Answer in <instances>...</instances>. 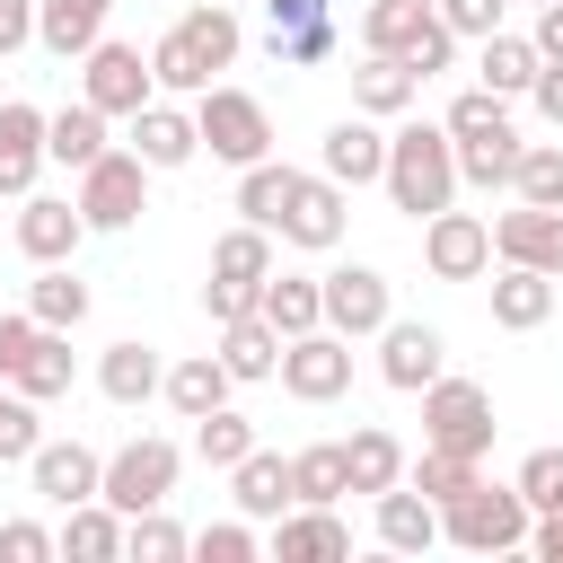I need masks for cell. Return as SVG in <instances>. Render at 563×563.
I'll list each match as a JSON object with an SVG mask.
<instances>
[{
  "label": "cell",
  "mask_w": 563,
  "mask_h": 563,
  "mask_svg": "<svg viewBox=\"0 0 563 563\" xmlns=\"http://www.w3.org/2000/svg\"><path fill=\"white\" fill-rule=\"evenodd\" d=\"M238 9L229 0H194L158 44H150V70H158V88H176V97H202L211 88V70H229L238 62Z\"/></svg>",
  "instance_id": "1"
},
{
  "label": "cell",
  "mask_w": 563,
  "mask_h": 563,
  "mask_svg": "<svg viewBox=\"0 0 563 563\" xmlns=\"http://www.w3.org/2000/svg\"><path fill=\"white\" fill-rule=\"evenodd\" d=\"M387 202L396 211H413V220H431V211H449L457 202V141H449V123H405V132H387Z\"/></svg>",
  "instance_id": "2"
},
{
  "label": "cell",
  "mask_w": 563,
  "mask_h": 563,
  "mask_svg": "<svg viewBox=\"0 0 563 563\" xmlns=\"http://www.w3.org/2000/svg\"><path fill=\"white\" fill-rule=\"evenodd\" d=\"M528 528H537V510H528L519 484H475L440 510V537L466 545V554H510V545H528Z\"/></svg>",
  "instance_id": "3"
},
{
  "label": "cell",
  "mask_w": 563,
  "mask_h": 563,
  "mask_svg": "<svg viewBox=\"0 0 563 563\" xmlns=\"http://www.w3.org/2000/svg\"><path fill=\"white\" fill-rule=\"evenodd\" d=\"M361 44L413 62L422 79L449 70V53H457V35H449V18H440L431 0H369V9H361Z\"/></svg>",
  "instance_id": "4"
},
{
  "label": "cell",
  "mask_w": 563,
  "mask_h": 563,
  "mask_svg": "<svg viewBox=\"0 0 563 563\" xmlns=\"http://www.w3.org/2000/svg\"><path fill=\"white\" fill-rule=\"evenodd\" d=\"M194 123H202V150L211 158H229V167H255V158H273V114H264V97H246V88H202L194 97Z\"/></svg>",
  "instance_id": "5"
},
{
  "label": "cell",
  "mask_w": 563,
  "mask_h": 563,
  "mask_svg": "<svg viewBox=\"0 0 563 563\" xmlns=\"http://www.w3.org/2000/svg\"><path fill=\"white\" fill-rule=\"evenodd\" d=\"M493 431H501V422H493V396H484L475 378H449V369H440V378L422 387V440H431V449L484 457V449H493Z\"/></svg>",
  "instance_id": "6"
},
{
  "label": "cell",
  "mask_w": 563,
  "mask_h": 563,
  "mask_svg": "<svg viewBox=\"0 0 563 563\" xmlns=\"http://www.w3.org/2000/svg\"><path fill=\"white\" fill-rule=\"evenodd\" d=\"M150 176H158V167H150L141 150H106L97 167H79V194H70V202L88 211V229H132V220L150 211Z\"/></svg>",
  "instance_id": "7"
},
{
  "label": "cell",
  "mask_w": 563,
  "mask_h": 563,
  "mask_svg": "<svg viewBox=\"0 0 563 563\" xmlns=\"http://www.w3.org/2000/svg\"><path fill=\"white\" fill-rule=\"evenodd\" d=\"M79 62H88V70H79V97H88L97 114H141V106L158 97V70L141 62V44H114V35H97Z\"/></svg>",
  "instance_id": "8"
},
{
  "label": "cell",
  "mask_w": 563,
  "mask_h": 563,
  "mask_svg": "<svg viewBox=\"0 0 563 563\" xmlns=\"http://www.w3.org/2000/svg\"><path fill=\"white\" fill-rule=\"evenodd\" d=\"M176 440H158V431H141V440H123L114 457H106V501L132 519V510H158L167 493H176Z\"/></svg>",
  "instance_id": "9"
},
{
  "label": "cell",
  "mask_w": 563,
  "mask_h": 563,
  "mask_svg": "<svg viewBox=\"0 0 563 563\" xmlns=\"http://www.w3.org/2000/svg\"><path fill=\"white\" fill-rule=\"evenodd\" d=\"M282 387H290L299 405H334V396L352 387V334H334V325L290 334V343H282Z\"/></svg>",
  "instance_id": "10"
},
{
  "label": "cell",
  "mask_w": 563,
  "mask_h": 563,
  "mask_svg": "<svg viewBox=\"0 0 563 563\" xmlns=\"http://www.w3.org/2000/svg\"><path fill=\"white\" fill-rule=\"evenodd\" d=\"M264 53L282 70H317L334 53V9L325 0H264Z\"/></svg>",
  "instance_id": "11"
},
{
  "label": "cell",
  "mask_w": 563,
  "mask_h": 563,
  "mask_svg": "<svg viewBox=\"0 0 563 563\" xmlns=\"http://www.w3.org/2000/svg\"><path fill=\"white\" fill-rule=\"evenodd\" d=\"M422 264H431L440 282H475V273L493 264V220H475V211H431V220H422Z\"/></svg>",
  "instance_id": "12"
},
{
  "label": "cell",
  "mask_w": 563,
  "mask_h": 563,
  "mask_svg": "<svg viewBox=\"0 0 563 563\" xmlns=\"http://www.w3.org/2000/svg\"><path fill=\"white\" fill-rule=\"evenodd\" d=\"M440 361H449L440 325H422V317H387V325H378V378H387V387L422 396V387L440 378Z\"/></svg>",
  "instance_id": "13"
},
{
  "label": "cell",
  "mask_w": 563,
  "mask_h": 563,
  "mask_svg": "<svg viewBox=\"0 0 563 563\" xmlns=\"http://www.w3.org/2000/svg\"><path fill=\"white\" fill-rule=\"evenodd\" d=\"M396 317V299H387V273L378 264H334L325 273V325L334 334H378Z\"/></svg>",
  "instance_id": "14"
},
{
  "label": "cell",
  "mask_w": 563,
  "mask_h": 563,
  "mask_svg": "<svg viewBox=\"0 0 563 563\" xmlns=\"http://www.w3.org/2000/svg\"><path fill=\"white\" fill-rule=\"evenodd\" d=\"M26 475H35V493H44L53 510H70V501H97V493H106V457H97L88 440H44V449L26 457Z\"/></svg>",
  "instance_id": "15"
},
{
  "label": "cell",
  "mask_w": 563,
  "mask_h": 563,
  "mask_svg": "<svg viewBox=\"0 0 563 563\" xmlns=\"http://www.w3.org/2000/svg\"><path fill=\"white\" fill-rule=\"evenodd\" d=\"M264 545H273L282 563H343V554H352V528L334 519V501H290Z\"/></svg>",
  "instance_id": "16"
},
{
  "label": "cell",
  "mask_w": 563,
  "mask_h": 563,
  "mask_svg": "<svg viewBox=\"0 0 563 563\" xmlns=\"http://www.w3.org/2000/svg\"><path fill=\"white\" fill-rule=\"evenodd\" d=\"M493 255H501V264L563 273V211H554V202H510V211L493 220Z\"/></svg>",
  "instance_id": "17"
},
{
  "label": "cell",
  "mask_w": 563,
  "mask_h": 563,
  "mask_svg": "<svg viewBox=\"0 0 563 563\" xmlns=\"http://www.w3.org/2000/svg\"><path fill=\"white\" fill-rule=\"evenodd\" d=\"M317 167H325L334 185H378V176H387V132H378V114H361V106H352V114L325 132Z\"/></svg>",
  "instance_id": "18"
},
{
  "label": "cell",
  "mask_w": 563,
  "mask_h": 563,
  "mask_svg": "<svg viewBox=\"0 0 563 563\" xmlns=\"http://www.w3.org/2000/svg\"><path fill=\"white\" fill-rule=\"evenodd\" d=\"M79 238H88V211H79V202H62V194H26V211H18V246H26V264H70Z\"/></svg>",
  "instance_id": "19"
},
{
  "label": "cell",
  "mask_w": 563,
  "mask_h": 563,
  "mask_svg": "<svg viewBox=\"0 0 563 563\" xmlns=\"http://www.w3.org/2000/svg\"><path fill=\"white\" fill-rule=\"evenodd\" d=\"M282 238L290 246H308V255H325L334 238H343V185L317 167V176H299V194H290V211H282Z\"/></svg>",
  "instance_id": "20"
},
{
  "label": "cell",
  "mask_w": 563,
  "mask_h": 563,
  "mask_svg": "<svg viewBox=\"0 0 563 563\" xmlns=\"http://www.w3.org/2000/svg\"><path fill=\"white\" fill-rule=\"evenodd\" d=\"M282 343H290V334H282V325L255 308V317H229L211 352L229 361V378H238V387H255V378H282Z\"/></svg>",
  "instance_id": "21"
},
{
  "label": "cell",
  "mask_w": 563,
  "mask_h": 563,
  "mask_svg": "<svg viewBox=\"0 0 563 563\" xmlns=\"http://www.w3.org/2000/svg\"><path fill=\"white\" fill-rule=\"evenodd\" d=\"M378 545L387 554H431L440 545V501L422 484H387L378 493Z\"/></svg>",
  "instance_id": "22"
},
{
  "label": "cell",
  "mask_w": 563,
  "mask_h": 563,
  "mask_svg": "<svg viewBox=\"0 0 563 563\" xmlns=\"http://www.w3.org/2000/svg\"><path fill=\"white\" fill-rule=\"evenodd\" d=\"M229 387H238V378H229V361H220V352H185V361H167V387H158V396H167L185 422H202V413H220V405H229Z\"/></svg>",
  "instance_id": "23"
},
{
  "label": "cell",
  "mask_w": 563,
  "mask_h": 563,
  "mask_svg": "<svg viewBox=\"0 0 563 563\" xmlns=\"http://www.w3.org/2000/svg\"><path fill=\"white\" fill-rule=\"evenodd\" d=\"M229 493H238V510H246V519H282V510L299 501L290 457H273V449H246V457L229 466Z\"/></svg>",
  "instance_id": "24"
},
{
  "label": "cell",
  "mask_w": 563,
  "mask_h": 563,
  "mask_svg": "<svg viewBox=\"0 0 563 563\" xmlns=\"http://www.w3.org/2000/svg\"><path fill=\"white\" fill-rule=\"evenodd\" d=\"M44 158H53V150H44V114H35L26 97H9V106H0V194H26Z\"/></svg>",
  "instance_id": "25"
},
{
  "label": "cell",
  "mask_w": 563,
  "mask_h": 563,
  "mask_svg": "<svg viewBox=\"0 0 563 563\" xmlns=\"http://www.w3.org/2000/svg\"><path fill=\"white\" fill-rule=\"evenodd\" d=\"M106 18H114V0H35V44L62 53V62H79L106 35Z\"/></svg>",
  "instance_id": "26"
},
{
  "label": "cell",
  "mask_w": 563,
  "mask_h": 563,
  "mask_svg": "<svg viewBox=\"0 0 563 563\" xmlns=\"http://www.w3.org/2000/svg\"><path fill=\"white\" fill-rule=\"evenodd\" d=\"M132 150H141L150 167H185V158L202 150V123H194L185 106H158V97H150V106L132 114Z\"/></svg>",
  "instance_id": "27"
},
{
  "label": "cell",
  "mask_w": 563,
  "mask_h": 563,
  "mask_svg": "<svg viewBox=\"0 0 563 563\" xmlns=\"http://www.w3.org/2000/svg\"><path fill=\"white\" fill-rule=\"evenodd\" d=\"M537 70H545V53L528 35H484L475 44V88H493V97H528Z\"/></svg>",
  "instance_id": "28"
},
{
  "label": "cell",
  "mask_w": 563,
  "mask_h": 563,
  "mask_svg": "<svg viewBox=\"0 0 563 563\" xmlns=\"http://www.w3.org/2000/svg\"><path fill=\"white\" fill-rule=\"evenodd\" d=\"M545 317H554V273H537V264H501V282H493V325L528 334V325H545Z\"/></svg>",
  "instance_id": "29"
},
{
  "label": "cell",
  "mask_w": 563,
  "mask_h": 563,
  "mask_svg": "<svg viewBox=\"0 0 563 563\" xmlns=\"http://www.w3.org/2000/svg\"><path fill=\"white\" fill-rule=\"evenodd\" d=\"M97 387H106L114 405H150V396L167 387V361H158L150 343H106V352H97Z\"/></svg>",
  "instance_id": "30"
},
{
  "label": "cell",
  "mask_w": 563,
  "mask_h": 563,
  "mask_svg": "<svg viewBox=\"0 0 563 563\" xmlns=\"http://www.w3.org/2000/svg\"><path fill=\"white\" fill-rule=\"evenodd\" d=\"M53 537H62V554H79V563H114V554H123V510H114L106 493H97V501H70Z\"/></svg>",
  "instance_id": "31"
},
{
  "label": "cell",
  "mask_w": 563,
  "mask_h": 563,
  "mask_svg": "<svg viewBox=\"0 0 563 563\" xmlns=\"http://www.w3.org/2000/svg\"><path fill=\"white\" fill-rule=\"evenodd\" d=\"M413 97H422V70L396 62V53H369V62L352 70V106H361V114H405Z\"/></svg>",
  "instance_id": "32"
},
{
  "label": "cell",
  "mask_w": 563,
  "mask_h": 563,
  "mask_svg": "<svg viewBox=\"0 0 563 563\" xmlns=\"http://www.w3.org/2000/svg\"><path fill=\"white\" fill-rule=\"evenodd\" d=\"M282 334H308L325 325V273H264V299H255Z\"/></svg>",
  "instance_id": "33"
},
{
  "label": "cell",
  "mask_w": 563,
  "mask_h": 563,
  "mask_svg": "<svg viewBox=\"0 0 563 563\" xmlns=\"http://www.w3.org/2000/svg\"><path fill=\"white\" fill-rule=\"evenodd\" d=\"M44 150H53V167H97L106 158V114L88 97L62 106V114H44Z\"/></svg>",
  "instance_id": "34"
},
{
  "label": "cell",
  "mask_w": 563,
  "mask_h": 563,
  "mask_svg": "<svg viewBox=\"0 0 563 563\" xmlns=\"http://www.w3.org/2000/svg\"><path fill=\"white\" fill-rule=\"evenodd\" d=\"M264 273H273V229H255V220L220 229V246H211V282H246V290H264Z\"/></svg>",
  "instance_id": "35"
},
{
  "label": "cell",
  "mask_w": 563,
  "mask_h": 563,
  "mask_svg": "<svg viewBox=\"0 0 563 563\" xmlns=\"http://www.w3.org/2000/svg\"><path fill=\"white\" fill-rule=\"evenodd\" d=\"M9 387H18V396H35V405H44V396H70V325H44V334H35V352L9 369Z\"/></svg>",
  "instance_id": "36"
},
{
  "label": "cell",
  "mask_w": 563,
  "mask_h": 563,
  "mask_svg": "<svg viewBox=\"0 0 563 563\" xmlns=\"http://www.w3.org/2000/svg\"><path fill=\"white\" fill-rule=\"evenodd\" d=\"M343 466H352V493H369V501H378L387 484H405V449H396V431H378V422L343 440Z\"/></svg>",
  "instance_id": "37"
},
{
  "label": "cell",
  "mask_w": 563,
  "mask_h": 563,
  "mask_svg": "<svg viewBox=\"0 0 563 563\" xmlns=\"http://www.w3.org/2000/svg\"><path fill=\"white\" fill-rule=\"evenodd\" d=\"M290 194H299V167H273V158H255V167L238 176V211H246L255 229H273V238H282V211H290Z\"/></svg>",
  "instance_id": "38"
},
{
  "label": "cell",
  "mask_w": 563,
  "mask_h": 563,
  "mask_svg": "<svg viewBox=\"0 0 563 563\" xmlns=\"http://www.w3.org/2000/svg\"><path fill=\"white\" fill-rule=\"evenodd\" d=\"M519 150H528L519 132H493V141H457V185H484V194H493V185H510V176H519Z\"/></svg>",
  "instance_id": "39"
},
{
  "label": "cell",
  "mask_w": 563,
  "mask_h": 563,
  "mask_svg": "<svg viewBox=\"0 0 563 563\" xmlns=\"http://www.w3.org/2000/svg\"><path fill=\"white\" fill-rule=\"evenodd\" d=\"M26 308H35L44 325H79V317H88V282H79L70 264H35V290H26Z\"/></svg>",
  "instance_id": "40"
},
{
  "label": "cell",
  "mask_w": 563,
  "mask_h": 563,
  "mask_svg": "<svg viewBox=\"0 0 563 563\" xmlns=\"http://www.w3.org/2000/svg\"><path fill=\"white\" fill-rule=\"evenodd\" d=\"M290 484H299V501H343V493H352L343 440H317V449H299V457H290Z\"/></svg>",
  "instance_id": "41"
},
{
  "label": "cell",
  "mask_w": 563,
  "mask_h": 563,
  "mask_svg": "<svg viewBox=\"0 0 563 563\" xmlns=\"http://www.w3.org/2000/svg\"><path fill=\"white\" fill-rule=\"evenodd\" d=\"M405 484H422V493L449 510V501H457V493H475L484 475H475V457H457V449H431V440H422V457L405 466Z\"/></svg>",
  "instance_id": "42"
},
{
  "label": "cell",
  "mask_w": 563,
  "mask_h": 563,
  "mask_svg": "<svg viewBox=\"0 0 563 563\" xmlns=\"http://www.w3.org/2000/svg\"><path fill=\"white\" fill-rule=\"evenodd\" d=\"M246 449H255V422H246V413H229V405H220V413H202V422H194V457H202V466H220V475H229Z\"/></svg>",
  "instance_id": "43"
},
{
  "label": "cell",
  "mask_w": 563,
  "mask_h": 563,
  "mask_svg": "<svg viewBox=\"0 0 563 563\" xmlns=\"http://www.w3.org/2000/svg\"><path fill=\"white\" fill-rule=\"evenodd\" d=\"M123 554H132V563H176V554H194V537H185L167 510H132V519H123Z\"/></svg>",
  "instance_id": "44"
},
{
  "label": "cell",
  "mask_w": 563,
  "mask_h": 563,
  "mask_svg": "<svg viewBox=\"0 0 563 563\" xmlns=\"http://www.w3.org/2000/svg\"><path fill=\"white\" fill-rule=\"evenodd\" d=\"M510 194H519V202H554V211H563V141H528V150H519Z\"/></svg>",
  "instance_id": "45"
},
{
  "label": "cell",
  "mask_w": 563,
  "mask_h": 563,
  "mask_svg": "<svg viewBox=\"0 0 563 563\" xmlns=\"http://www.w3.org/2000/svg\"><path fill=\"white\" fill-rule=\"evenodd\" d=\"M493 132H519V123H510V97L466 88V97L449 106V141H493Z\"/></svg>",
  "instance_id": "46"
},
{
  "label": "cell",
  "mask_w": 563,
  "mask_h": 563,
  "mask_svg": "<svg viewBox=\"0 0 563 563\" xmlns=\"http://www.w3.org/2000/svg\"><path fill=\"white\" fill-rule=\"evenodd\" d=\"M44 449V431H35V396H18L9 378H0V466H26Z\"/></svg>",
  "instance_id": "47"
},
{
  "label": "cell",
  "mask_w": 563,
  "mask_h": 563,
  "mask_svg": "<svg viewBox=\"0 0 563 563\" xmlns=\"http://www.w3.org/2000/svg\"><path fill=\"white\" fill-rule=\"evenodd\" d=\"M510 484L528 493V510H563V449H528Z\"/></svg>",
  "instance_id": "48"
},
{
  "label": "cell",
  "mask_w": 563,
  "mask_h": 563,
  "mask_svg": "<svg viewBox=\"0 0 563 563\" xmlns=\"http://www.w3.org/2000/svg\"><path fill=\"white\" fill-rule=\"evenodd\" d=\"M431 9L449 18V35H475V44H484V35H501V9H510V0H431Z\"/></svg>",
  "instance_id": "49"
},
{
  "label": "cell",
  "mask_w": 563,
  "mask_h": 563,
  "mask_svg": "<svg viewBox=\"0 0 563 563\" xmlns=\"http://www.w3.org/2000/svg\"><path fill=\"white\" fill-rule=\"evenodd\" d=\"M255 545H264V537H255L246 519H220V528H202V537H194V554H211V563H246Z\"/></svg>",
  "instance_id": "50"
},
{
  "label": "cell",
  "mask_w": 563,
  "mask_h": 563,
  "mask_svg": "<svg viewBox=\"0 0 563 563\" xmlns=\"http://www.w3.org/2000/svg\"><path fill=\"white\" fill-rule=\"evenodd\" d=\"M44 554H62L53 528H35V519H9L0 528V563H44Z\"/></svg>",
  "instance_id": "51"
},
{
  "label": "cell",
  "mask_w": 563,
  "mask_h": 563,
  "mask_svg": "<svg viewBox=\"0 0 563 563\" xmlns=\"http://www.w3.org/2000/svg\"><path fill=\"white\" fill-rule=\"evenodd\" d=\"M35 334H44V317H35V308H18V317H0V378H9V369H18L26 352H35Z\"/></svg>",
  "instance_id": "52"
},
{
  "label": "cell",
  "mask_w": 563,
  "mask_h": 563,
  "mask_svg": "<svg viewBox=\"0 0 563 563\" xmlns=\"http://www.w3.org/2000/svg\"><path fill=\"white\" fill-rule=\"evenodd\" d=\"M255 299H264V290H246V282H202V308H211V325H229V317H255Z\"/></svg>",
  "instance_id": "53"
},
{
  "label": "cell",
  "mask_w": 563,
  "mask_h": 563,
  "mask_svg": "<svg viewBox=\"0 0 563 563\" xmlns=\"http://www.w3.org/2000/svg\"><path fill=\"white\" fill-rule=\"evenodd\" d=\"M35 44V0H0V53Z\"/></svg>",
  "instance_id": "54"
},
{
  "label": "cell",
  "mask_w": 563,
  "mask_h": 563,
  "mask_svg": "<svg viewBox=\"0 0 563 563\" xmlns=\"http://www.w3.org/2000/svg\"><path fill=\"white\" fill-rule=\"evenodd\" d=\"M528 106H537V114H545V123L563 132V62H545V70H537V88H528Z\"/></svg>",
  "instance_id": "55"
},
{
  "label": "cell",
  "mask_w": 563,
  "mask_h": 563,
  "mask_svg": "<svg viewBox=\"0 0 563 563\" xmlns=\"http://www.w3.org/2000/svg\"><path fill=\"white\" fill-rule=\"evenodd\" d=\"M528 44H537L545 62H563V0H545V9H537V35H528Z\"/></svg>",
  "instance_id": "56"
},
{
  "label": "cell",
  "mask_w": 563,
  "mask_h": 563,
  "mask_svg": "<svg viewBox=\"0 0 563 563\" xmlns=\"http://www.w3.org/2000/svg\"><path fill=\"white\" fill-rule=\"evenodd\" d=\"M528 545H537L545 563H563V510H537V528H528Z\"/></svg>",
  "instance_id": "57"
},
{
  "label": "cell",
  "mask_w": 563,
  "mask_h": 563,
  "mask_svg": "<svg viewBox=\"0 0 563 563\" xmlns=\"http://www.w3.org/2000/svg\"><path fill=\"white\" fill-rule=\"evenodd\" d=\"M528 9H545V0H528Z\"/></svg>",
  "instance_id": "58"
},
{
  "label": "cell",
  "mask_w": 563,
  "mask_h": 563,
  "mask_svg": "<svg viewBox=\"0 0 563 563\" xmlns=\"http://www.w3.org/2000/svg\"><path fill=\"white\" fill-rule=\"evenodd\" d=\"M229 9H238V0H229Z\"/></svg>",
  "instance_id": "59"
}]
</instances>
